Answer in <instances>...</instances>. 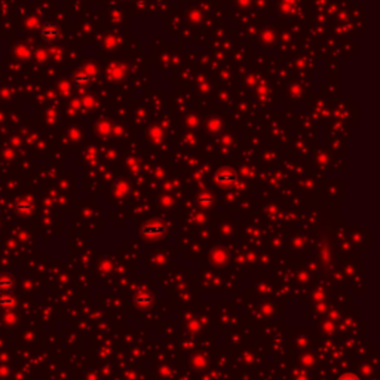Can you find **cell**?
Returning <instances> with one entry per match:
<instances>
[{
    "label": "cell",
    "mask_w": 380,
    "mask_h": 380,
    "mask_svg": "<svg viewBox=\"0 0 380 380\" xmlns=\"http://www.w3.org/2000/svg\"><path fill=\"white\" fill-rule=\"evenodd\" d=\"M61 37V30L57 24L54 22H48L40 28V39L43 43L46 45H52L57 43Z\"/></svg>",
    "instance_id": "obj_1"
},
{
    "label": "cell",
    "mask_w": 380,
    "mask_h": 380,
    "mask_svg": "<svg viewBox=\"0 0 380 380\" xmlns=\"http://www.w3.org/2000/svg\"><path fill=\"white\" fill-rule=\"evenodd\" d=\"M95 79V73L94 72H79L73 76V86L75 88H83L86 85H89L92 80Z\"/></svg>",
    "instance_id": "obj_2"
},
{
    "label": "cell",
    "mask_w": 380,
    "mask_h": 380,
    "mask_svg": "<svg viewBox=\"0 0 380 380\" xmlns=\"http://www.w3.org/2000/svg\"><path fill=\"white\" fill-rule=\"evenodd\" d=\"M165 232H166V228L162 223H150V225H147V226L141 229V233L144 236H159Z\"/></svg>",
    "instance_id": "obj_3"
},
{
    "label": "cell",
    "mask_w": 380,
    "mask_h": 380,
    "mask_svg": "<svg viewBox=\"0 0 380 380\" xmlns=\"http://www.w3.org/2000/svg\"><path fill=\"white\" fill-rule=\"evenodd\" d=\"M216 180L220 186H233L236 181V175L232 171H220L216 175Z\"/></svg>",
    "instance_id": "obj_4"
},
{
    "label": "cell",
    "mask_w": 380,
    "mask_h": 380,
    "mask_svg": "<svg viewBox=\"0 0 380 380\" xmlns=\"http://www.w3.org/2000/svg\"><path fill=\"white\" fill-rule=\"evenodd\" d=\"M15 287V281L10 275L0 276V293H12Z\"/></svg>",
    "instance_id": "obj_5"
},
{
    "label": "cell",
    "mask_w": 380,
    "mask_h": 380,
    "mask_svg": "<svg viewBox=\"0 0 380 380\" xmlns=\"http://www.w3.org/2000/svg\"><path fill=\"white\" fill-rule=\"evenodd\" d=\"M13 304H15V299L12 293H0V309L6 310V309H10Z\"/></svg>",
    "instance_id": "obj_6"
},
{
    "label": "cell",
    "mask_w": 380,
    "mask_h": 380,
    "mask_svg": "<svg viewBox=\"0 0 380 380\" xmlns=\"http://www.w3.org/2000/svg\"><path fill=\"white\" fill-rule=\"evenodd\" d=\"M16 211L18 213H21V214H28L31 210H33V205L28 202V201H19L18 204H16Z\"/></svg>",
    "instance_id": "obj_7"
},
{
    "label": "cell",
    "mask_w": 380,
    "mask_h": 380,
    "mask_svg": "<svg viewBox=\"0 0 380 380\" xmlns=\"http://www.w3.org/2000/svg\"><path fill=\"white\" fill-rule=\"evenodd\" d=\"M150 300H152V296H150L149 293L140 294V296L137 297V303L140 304V306H146V304H149L150 303Z\"/></svg>",
    "instance_id": "obj_8"
},
{
    "label": "cell",
    "mask_w": 380,
    "mask_h": 380,
    "mask_svg": "<svg viewBox=\"0 0 380 380\" xmlns=\"http://www.w3.org/2000/svg\"><path fill=\"white\" fill-rule=\"evenodd\" d=\"M199 202H201L202 205H208V204L213 202V198H211L210 195H202V196L199 198Z\"/></svg>",
    "instance_id": "obj_9"
},
{
    "label": "cell",
    "mask_w": 380,
    "mask_h": 380,
    "mask_svg": "<svg viewBox=\"0 0 380 380\" xmlns=\"http://www.w3.org/2000/svg\"><path fill=\"white\" fill-rule=\"evenodd\" d=\"M339 380H360V378H357L355 375H345V376H342Z\"/></svg>",
    "instance_id": "obj_10"
}]
</instances>
